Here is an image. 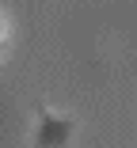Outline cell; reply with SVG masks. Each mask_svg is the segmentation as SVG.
<instances>
[{
	"instance_id": "obj_1",
	"label": "cell",
	"mask_w": 137,
	"mask_h": 148,
	"mask_svg": "<svg viewBox=\"0 0 137 148\" xmlns=\"http://www.w3.org/2000/svg\"><path fill=\"white\" fill-rule=\"evenodd\" d=\"M69 133H72V122L53 118V114H42L38 118V129H34V137L42 144H61V140H69Z\"/></svg>"
},
{
	"instance_id": "obj_2",
	"label": "cell",
	"mask_w": 137,
	"mask_h": 148,
	"mask_svg": "<svg viewBox=\"0 0 137 148\" xmlns=\"http://www.w3.org/2000/svg\"><path fill=\"white\" fill-rule=\"evenodd\" d=\"M0 42H4V31H0Z\"/></svg>"
}]
</instances>
